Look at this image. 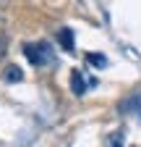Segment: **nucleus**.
I'll use <instances>...</instances> for the list:
<instances>
[{
  "mask_svg": "<svg viewBox=\"0 0 141 147\" xmlns=\"http://www.w3.org/2000/svg\"><path fill=\"white\" fill-rule=\"evenodd\" d=\"M123 129H118V131H112L110 134V139H107V147H120V142H123Z\"/></svg>",
  "mask_w": 141,
  "mask_h": 147,
  "instance_id": "0eeeda50",
  "label": "nucleus"
},
{
  "mask_svg": "<svg viewBox=\"0 0 141 147\" xmlns=\"http://www.w3.org/2000/svg\"><path fill=\"white\" fill-rule=\"evenodd\" d=\"M5 53H8V37H5L3 32H0V58H3Z\"/></svg>",
  "mask_w": 141,
  "mask_h": 147,
  "instance_id": "6e6552de",
  "label": "nucleus"
},
{
  "mask_svg": "<svg viewBox=\"0 0 141 147\" xmlns=\"http://www.w3.org/2000/svg\"><path fill=\"white\" fill-rule=\"evenodd\" d=\"M3 74H5L3 79H5V82H11V84H13V82H21V79H24V71H21L19 66H5V71H3Z\"/></svg>",
  "mask_w": 141,
  "mask_h": 147,
  "instance_id": "39448f33",
  "label": "nucleus"
},
{
  "mask_svg": "<svg viewBox=\"0 0 141 147\" xmlns=\"http://www.w3.org/2000/svg\"><path fill=\"white\" fill-rule=\"evenodd\" d=\"M58 42L63 45V50H65V53H70V50H73V32L63 26V29L58 32Z\"/></svg>",
  "mask_w": 141,
  "mask_h": 147,
  "instance_id": "20e7f679",
  "label": "nucleus"
},
{
  "mask_svg": "<svg viewBox=\"0 0 141 147\" xmlns=\"http://www.w3.org/2000/svg\"><path fill=\"white\" fill-rule=\"evenodd\" d=\"M24 53H26V58L34 63V66H50L52 61H55V55L50 53V45L47 42H29L24 45Z\"/></svg>",
  "mask_w": 141,
  "mask_h": 147,
  "instance_id": "f257e3e1",
  "label": "nucleus"
},
{
  "mask_svg": "<svg viewBox=\"0 0 141 147\" xmlns=\"http://www.w3.org/2000/svg\"><path fill=\"white\" fill-rule=\"evenodd\" d=\"M86 61H89L92 66H97V68H104V66H107V58L99 55V53H89V55H86Z\"/></svg>",
  "mask_w": 141,
  "mask_h": 147,
  "instance_id": "423d86ee",
  "label": "nucleus"
},
{
  "mask_svg": "<svg viewBox=\"0 0 141 147\" xmlns=\"http://www.w3.org/2000/svg\"><path fill=\"white\" fill-rule=\"evenodd\" d=\"M70 89H73V95H78V97L86 92V82H84L81 71H70Z\"/></svg>",
  "mask_w": 141,
  "mask_h": 147,
  "instance_id": "7ed1b4c3",
  "label": "nucleus"
},
{
  "mask_svg": "<svg viewBox=\"0 0 141 147\" xmlns=\"http://www.w3.org/2000/svg\"><path fill=\"white\" fill-rule=\"evenodd\" d=\"M120 113H141V92H136V95L120 102Z\"/></svg>",
  "mask_w": 141,
  "mask_h": 147,
  "instance_id": "f03ea898",
  "label": "nucleus"
}]
</instances>
